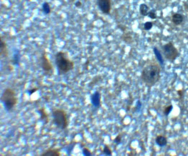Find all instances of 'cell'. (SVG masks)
Instances as JSON below:
<instances>
[{
  "mask_svg": "<svg viewBox=\"0 0 188 156\" xmlns=\"http://www.w3.org/2000/svg\"><path fill=\"white\" fill-rule=\"evenodd\" d=\"M172 23L176 26H179L184 23L185 20V16L180 13H173L171 17Z\"/></svg>",
  "mask_w": 188,
  "mask_h": 156,
  "instance_id": "cell-11",
  "label": "cell"
},
{
  "mask_svg": "<svg viewBox=\"0 0 188 156\" xmlns=\"http://www.w3.org/2000/svg\"><path fill=\"white\" fill-rule=\"evenodd\" d=\"M37 112H38L39 114V120H41L43 123L45 124H47V123H49V121H50V118H49V114L47 113L46 111V109L45 107H41L39 108L38 110H37Z\"/></svg>",
  "mask_w": 188,
  "mask_h": 156,
  "instance_id": "cell-13",
  "label": "cell"
},
{
  "mask_svg": "<svg viewBox=\"0 0 188 156\" xmlns=\"http://www.w3.org/2000/svg\"><path fill=\"white\" fill-rule=\"evenodd\" d=\"M53 122L58 128L65 130L68 127V114L65 110L61 108H54L52 110Z\"/></svg>",
  "mask_w": 188,
  "mask_h": 156,
  "instance_id": "cell-4",
  "label": "cell"
},
{
  "mask_svg": "<svg viewBox=\"0 0 188 156\" xmlns=\"http://www.w3.org/2000/svg\"><path fill=\"white\" fill-rule=\"evenodd\" d=\"M91 104L95 109H98L101 106V94L96 91L91 96Z\"/></svg>",
  "mask_w": 188,
  "mask_h": 156,
  "instance_id": "cell-8",
  "label": "cell"
},
{
  "mask_svg": "<svg viewBox=\"0 0 188 156\" xmlns=\"http://www.w3.org/2000/svg\"><path fill=\"white\" fill-rule=\"evenodd\" d=\"M82 153H83V155H86V156H91V155H92L91 151L90 150H89V148L87 147H84V148H83Z\"/></svg>",
  "mask_w": 188,
  "mask_h": 156,
  "instance_id": "cell-23",
  "label": "cell"
},
{
  "mask_svg": "<svg viewBox=\"0 0 188 156\" xmlns=\"http://www.w3.org/2000/svg\"><path fill=\"white\" fill-rule=\"evenodd\" d=\"M162 67L156 62H152L144 67L141 73V79L146 86L152 87L160 79Z\"/></svg>",
  "mask_w": 188,
  "mask_h": 156,
  "instance_id": "cell-1",
  "label": "cell"
},
{
  "mask_svg": "<svg viewBox=\"0 0 188 156\" xmlns=\"http://www.w3.org/2000/svg\"><path fill=\"white\" fill-rule=\"evenodd\" d=\"M147 16L149 17L151 19H156L157 18V12H156L155 9H150L149 13H148Z\"/></svg>",
  "mask_w": 188,
  "mask_h": 156,
  "instance_id": "cell-22",
  "label": "cell"
},
{
  "mask_svg": "<svg viewBox=\"0 0 188 156\" xmlns=\"http://www.w3.org/2000/svg\"><path fill=\"white\" fill-rule=\"evenodd\" d=\"M173 105L172 104H169V105L166 106L163 109L164 115L166 116H169V114L171 113L172 111H173Z\"/></svg>",
  "mask_w": 188,
  "mask_h": 156,
  "instance_id": "cell-19",
  "label": "cell"
},
{
  "mask_svg": "<svg viewBox=\"0 0 188 156\" xmlns=\"http://www.w3.org/2000/svg\"><path fill=\"white\" fill-rule=\"evenodd\" d=\"M1 102L7 112H10L18 102V99L13 88H6L1 96Z\"/></svg>",
  "mask_w": 188,
  "mask_h": 156,
  "instance_id": "cell-3",
  "label": "cell"
},
{
  "mask_svg": "<svg viewBox=\"0 0 188 156\" xmlns=\"http://www.w3.org/2000/svg\"><path fill=\"white\" fill-rule=\"evenodd\" d=\"M42 156H60V150L56 147H49L41 153Z\"/></svg>",
  "mask_w": 188,
  "mask_h": 156,
  "instance_id": "cell-12",
  "label": "cell"
},
{
  "mask_svg": "<svg viewBox=\"0 0 188 156\" xmlns=\"http://www.w3.org/2000/svg\"><path fill=\"white\" fill-rule=\"evenodd\" d=\"M149 10H150L149 7H148L147 5H146V4L144 3L141 4L139 6V8H138V11H139L140 15L144 17L147 16Z\"/></svg>",
  "mask_w": 188,
  "mask_h": 156,
  "instance_id": "cell-15",
  "label": "cell"
},
{
  "mask_svg": "<svg viewBox=\"0 0 188 156\" xmlns=\"http://www.w3.org/2000/svg\"><path fill=\"white\" fill-rule=\"evenodd\" d=\"M177 94L178 96H179V98L182 99L184 98V96H185V91L183 89V88H181V89H179L177 91Z\"/></svg>",
  "mask_w": 188,
  "mask_h": 156,
  "instance_id": "cell-25",
  "label": "cell"
},
{
  "mask_svg": "<svg viewBox=\"0 0 188 156\" xmlns=\"http://www.w3.org/2000/svg\"><path fill=\"white\" fill-rule=\"evenodd\" d=\"M122 141V135L121 134H118V135H117L116 136V137L114 138V142L116 144H117V145H119V144L121 143Z\"/></svg>",
  "mask_w": 188,
  "mask_h": 156,
  "instance_id": "cell-24",
  "label": "cell"
},
{
  "mask_svg": "<svg viewBox=\"0 0 188 156\" xmlns=\"http://www.w3.org/2000/svg\"><path fill=\"white\" fill-rule=\"evenodd\" d=\"M153 26H154V23H152L151 21H147L144 24V29L145 31H149L152 29Z\"/></svg>",
  "mask_w": 188,
  "mask_h": 156,
  "instance_id": "cell-21",
  "label": "cell"
},
{
  "mask_svg": "<svg viewBox=\"0 0 188 156\" xmlns=\"http://www.w3.org/2000/svg\"><path fill=\"white\" fill-rule=\"evenodd\" d=\"M102 154H104L105 155H112L113 152L109 145H107V144L104 145L102 151Z\"/></svg>",
  "mask_w": 188,
  "mask_h": 156,
  "instance_id": "cell-18",
  "label": "cell"
},
{
  "mask_svg": "<svg viewBox=\"0 0 188 156\" xmlns=\"http://www.w3.org/2000/svg\"><path fill=\"white\" fill-rule=\"evenodd\" d=\"M168 140L166 136L159 135L155 137V143L160 147H163L167 145Z\"/></svg>",
  "mask_w": 188,
  "mask_h": 156,
  "instance_id": "cell-14",
  "label": "cell"
},
{
  "mask_svg": "<svg viewBox=\"0 0 188 156\" xmlns=\"http://www.w3.org/2000/svg\"><path fill=\"white\" fill-rule=\"evenodd\" d=\"M82 2H81L80 1H79V0L75 2V6H76V7H77V8H80V7H82Z\"/></svg>",
  "mask_w": 188,
  "mask_h": 156,
  "instance_id": "cell-27",
  "label": "cell"
},
{
  "mask_svg": "<svg viewBox=\"0 0 188 156\" xmlns=\"http://www.w3.org/2000/svg\"><path fill=\"white\" fill-rule=\"evenodd\" d=\"M142 107V103L141 100L138 99L137 102H136L135 107L133 109V112L134 113H138V112H139L140 111H141Z\"/></svg>",
  "mask_w": 188,
  "mask_h": 156,
  "instance_id": "cell-20",
  "label": "cell"
},
{
  "mask_svg": "<svg viewBox=\"0 0 188 156\" xmlns=\"http://www.w3.org/2000/svg\"><path fill=\"white\" fill-rule=\"evenodd\" d=\"M20 61H21L20 53H19V52L14 53L13 58L12 59V64L13 65H15V66H19Z\"/></svg>",
  "mask_w": 188,
  "mask_h": 156,
  "instance_id": "cell-16",
  "label": "cell"
},
{
  "mask_svg": "<svg viewBox=\"0 0 188 156\" xmlns=\"http://www.w3.org/2000/svg\"><path fill=\"white\" fill-rule=\"evenodd\" d=\"M96 4L99 10L104 15H110L112 8L111 0H97Z\"/></svg>",
  "mask_w": 188,
  "mask_h": 156,
  "instance_id": "cell-7",
  "label": "cell"
},
{
  "mask_svg": "<svg viewBox=\"0 0 188 156\" xmlns=\"http://www.w3.org/2000/svg\"><path fill=\"white\" fill-rule=\"evenodd\" d=\"M9 56V49L5 39L3 38L2 35L0 36V56L2 59L7 58Z\"/></svg>",
  "mask_w": 188,
  "mask_h": 156,
  "instance_id": "cell-9",
  "label": "cell"
},
{
  "mask_svg": "<svg viewBox=\"0 0 188 156\" xmlns=\"http://www.w3.org/2000/svg\"><path fill=\"white\" fill-rule=\"evenodd\" d=\"M153 52L154 56H155V58L157 59L158 64L160 65V66L162 67V68H164V66H165V59L164 58L163 54H162V50L157 48V46H154L153 48Z\"/></svg>",
  "mask_w": 188,
  "mask_h": 156,
  "instance_id": "cell-10",
  "label": "cell"
},
{
  "mask_svg": "<svg viewBox=\"0 0 188 156\" xmlns=\"http://www.w3.org/2000/svg\"><path fill=\"white\" fill-rule=\"evenodd\" d=\"M38 89H39L38 88H31V89L27 90V93H28L29 96H31L32 94H34V93L36 92L38 90Z\"/></svg>",
  "mask_w": 188,
  "mask_h": 156,
  "instance_id": "cell-26",
  "label": "cell"
},
{
  "mask_svg": "<svg viewBox=\"0 0 188 156\" xmlns=\"http://www.w3.org/2000/svg\"><path fill=\"white\" fill-rule=\"evenodd\" d=\"M42 10L45 15H49V14H50L52 9H51L50 4L47 2H43L42 5Z\"/></svg>",
  "mask_w": 188,
  "mask_h": 156,
  "instance_id": "cell-17",
  "label": "cell"
},
{
  "mask_svg": "<svg viewBox=\"0 0 188 156\" xmlns=\"http://www.w3.org/2000/svg\"><path fill=\"white\" fill-rule=\"evenodd\" d=\"M162 53L166 61L174 63L179 56V52L173 42H168L162 46Z\"/></svg>",
  "mask_w": 188,
  "mask_h": 156,
  "instance_id": "cell-5",
  "label": "cell"
},
{
  "mask_svg": "<svg viewBox=\"0 0 188 156\" xmlns=\"http://www.w3.org/2000/svg\"><path fill=\"white\" fill-rule=\"evenodd\" d=\"M55 63L59 75L68 74L75 68L74 61L69 58L68 53L65 51H59L55 54Z\"/></svg>",
  "mask_w": 188,
  "mask_h": 156,
  "instance_id": "cell-2",
  "label": "cell"
},
{
  "mask_svg": "<svg viewBox=\"0 0 188 156\" xmlns=\"http://www.w3.org/2000/svg\"><path fill=\"white\" fill-rule=\"evenodd\" d=\"M39 66L43 70L45 76H52L54 73L53 66L47 56V53L44 51L39 58Z\"/></svg>",
  "mask_w": 188,
  "mask_h": 156,
  "instance_id": "cell-6",
  "label": "cell"
}]
</instances>
